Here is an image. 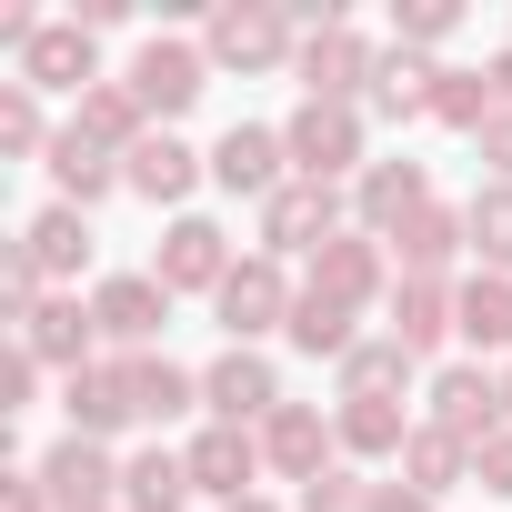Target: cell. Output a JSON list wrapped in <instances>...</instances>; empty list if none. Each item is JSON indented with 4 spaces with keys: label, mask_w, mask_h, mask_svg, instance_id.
Masks as SVG:
<instances>
[{
    "label": "cell",
    "mask_w": 512,
    "mask_h": 512,
    "mask_svg": "<svg viewBox=\"0 0 512 512\" xmlns=\"http://www.w3.org/2000/svg\"><path fill=\"white\" fill-rule=\"evenodd\" d=\"M31 472H41V492H51L61 512H81V502H121V452H111V442H81V432H61V442H51Z\"/></svg>",
    "instance_id": "obj_18"
},
{
    "label": "cell",
    "mask_w": 512,
    "mask_h": 512,
    "mask_svg": "<svg viewBox=\"0 0 512 512\" xmlns=\"http://www.w3.org/2000/svg\"><path fill=\"white\" fill-rule=\"evenodd\" d=\"M91 342H101V322H91V302H71V292H51L31 322H21V352L41 362V372H91Z\"/></svg>",
    "instance_id": "obj_20"
},
{
    "label": "cell",
    "mask_w": 512,
    "mask_h": 512,
    "mask_svg": "<svg viewBox=\"0 0 512 512\" xmlns=\"http://www.w3.org/2000/svg\"><path fill=\"white\" fill-rule=\"evenodd\" d=\"M71 131H81V141H101L111 161H131V151L151 141V111L131 101V81H101V91H81V101H71Z\"/></svg>",
    "instance_id": "obj_25"
},
{
    "label": "cell",
    "mask_w": 512,
    "mask_h": 512,
    "mask_svg": "<svg viewBox=\"0 0 512 512\" xmlns=\"http://www.w3.org/2000/svg\"><path fill=\"white\" fill-rule=\"evenodd\" d=\"M282 141H292V181H362L372 171V151H362V111L352 101H302L292 121H282Z\"/></svg>",
    "instance_id": "obj_4"
},
{
    "label": "cell",
    "mask_w": 512,
    "mask_h": 512,
    "mask_svg": "<svg viewBox=\"0 0 512 512\" xmlns=\"http://www.w3.org/2000/svg\"><path fill=\"white\" fill-rule=\"evenodd\" d=\"M41 171H51V191H61L71 211H101L111 191H131V181H121V161H111L101 141H81L71 121H61V141H51V161H41Z\"/></svg>",
    "instance_id": "obj_23"
},
{
    "label": "cell",
    "mask_w": 512,
    "mask_h": 512,
    "mask_svg": "<svg viewBox=\"0 0 512 512\" xmlns=\"http://www.w3.org/2000/svg\"><path fill=\"white\" fill-rule=\"evenodd\" d=\"M432 121L482 141V131L502 121V91H492V71H442V101H432Z\"/></svg>",
    "instance_id": "obj_34"
},
{
    "label": "cell",
    "mask_w": 512,
    "mask_h": 512,
    "mask_svg": "<svg viewBox=\"0 0 512 512\" xmlns=\"http://www.w3.org/2000/svg\"><path fill=\"white\" fill-rule=\"evenodd\" d=\"M0 512H61V502L41 492V472H0Z\"/></svg>",
    "instance_id": "obj_41"
},
{
    "label": "cell",
    "mask_w": 512,
    "mask_h": 512,
    "mask_svg": "<svg viewBox=\"0 0 512 512\" xmlns=\"http://www.w3.org/2000/svg\"><path fill=\"white\" fill-rule=\"evenodd\" d=\"M452 31H462V0H402V11H392V51H422L432 61Z\"/></svg>",
    "instance_id": "obj_37"
},
{
    "label": "cell",
    "mask_w": 512,
    "mask_h": 512,
    "mask_svg": "<svg viewBox=\"0 0 512 512\" xmlns=\"http://www.w3.org/2000/svg\"><path fill=\"white\" fill-rule=\"evenodd\" d=\"M241 272V251H231V231L211 221V211H181L171 231H161V251H151V282L181 302V292H221Z\"/></svg>",
    "instance_id": "obj_6"
},
{
    "label": "cell",
    "mask_w": 512,
    "mask_h": 512,
    "mask_svg": "<svg viewBox=\"0 0 512 512\" xmlns=\"http://www.w3.org/2000/svg\"><path fill=\"white\" fill-rule=\"evenodd\" d=\"M472 482H482L492 502H512V422H502V432H492V442L472 452Z\"/></svg>",
    "instance_id": "obj_39"
},
{
    "label": "cell",
    "mask_w": 512,
    "mask_h": 512,
    "mask_svg": "<svg viewBox=\"0 0 512 512\" xmlns=\"http://www.w3.org/2000/svg\"><path fill=\"white\" fill-rule=\"evenodd\" d=\"M412 372H422V362H412L392 332H362V342H352V362H342V402H402V392H412Z\"/></svg>",
    "instance_id": "obj_30"
},
{
    "label": "cell",
    "mask_w": 512,
    "mask_h": 512,
    "mask_svg": "<svg viewBox=\"0 0 512 512\" xmlns=\"http://www.w3.org/2000/svg\"><path fill=\"white\" fill-rule=\"evenodd\" d=\"M201 492H191V462L171 452V442H141L131 462H121V512H191Z\"/></svg>",
    "instance_id": "obj_27"
},
{
    "label": "cell",
    "mask_w": 512,
    "mask_h": 512,
    "mask_svg": "<svg viewBox=\"0 0 512 512\" xmlns=\"http://www.w3.org/2000/svg\"><path fill=\"white\" fill-rule=\"evenodd\" d=\"M201 412L211 422H241V432H262L272 412H282V372H272V352H221L211 372H201Z\"/></svg>",
    "instance_id": "obj_10"
},
{
    "label": "cell",
    "mask_w": 512,
    "mask_h": 512,
    "mask_svg": "<svg viewBox=\"0 0 512 512\" xmlns=\"http://www.w3.org/2000/svg\"><path fill=\"white\" fill-rule=\"evenodd\" d=\"M211 312H221V332H231L241 352H262V332H292V312H302V282L272 262V251H241V272L211 292Z\"/></svg>",
    "instance_id": "obj_2"
},
{
    "label": "cell",
    "mask_w": 512,
    "mask_h": 512,
    "mask_svg": "<svg viewBox=\"0 0 512 512\" xmlns=\"http://www.w3.org/2000/svg\"><path fill=\"white\" fill-rule=\"evenodd\" d=\"M352 342H362V332H352V312H342V302H322V292H302V312H292V352H312V362H332V372H342V362H352Z\"/></svg>",
    "instance_id": "obj_35"
},
{
    "label": "cell",
    "mask_w": 512,
    "mask_h": 512,
    "mask_svg": "<svg viewBox=\"0 0 512 512\" xmlns=\"http://www.w3.org/2000/svg\"><path fill=\"white\" fill-rule=\"evenodd\" d=\"M402 482H412V492H432V502H442V492H462V482H472V442H452L442 422H422V432H412V452H402Z\"/></svg>",
    "instance_id": "obj_31"
},
{
    "label": "cell",
    "mask_w": 512,
    "mask_h": 512,
    "mask_svg": "<svg viewBox=\"0 0 512 512\" xmlns=\"http://www.w3.org/2000/svg\"><path fill=\"white\" fill-rule=\"evenodd\" d=\"M262 462H272L282 482H322V472L342 462V432H332V412H322V402H282V412L262 422Z\"/></svg>",
    "instance_id": "obj_16"
},
{
    "label": "cell",
    "mask_w": 512,
    "mask_h": 512,
    "mask_svg": "<svg viewBox=\"0 0 512 512\" xmlns=\"http://www.w3.org/2000/svg\"><path fill=\"white\" fill-rule=\"evenodd\" d=\"M392 241H372V231H342V241H322L312 251V282L302 292H322V302H342V312H362V302H392Z\"/></svg>",
    "instance_id": "obj_9"
},
{
    "label": "cell",
    "mask_w": 512,
    "mask_h": 512,
    "mask_svg": "<svg viewBox=\"0 0 512 512\" xmlns=\"http://www.w3.org/2000/svg\"><path fill=\"white\" fill-rule=\"evenodd\" d=\"M432 101H442V61H422V51H382V71H372V121H432Z\"/></svg>",
    "instance_id": "obj_22"
},
{
    "label": "cell",
    "mask_w": 512,
    "mask_h": 512,
    "mask_svg": "<svg viewBox=\"0 0 512 512\" xmlns=\"http://www.w3.org/2000/svg\"><path fill=\"white\" fill-rule=\"evenodd\" d=\"M332 432H342V462H392L402 472V452H412V412L402 402H332Z\"/></svg>",
    "instance_id": "obj_24"
},
{
    "label": "cell",
    "mask_w": 512,
    "mask_h": 512,
    "mask_svg": "<svg viewBox=\"0 0 512 512\" xmlns=\"http://www.w3.org/2000/svg\"><path fill=\"white\" fill-rule=\"evenodd\" d=\"M231 512H282V502H272V492H251V502H231Z\"/></svg>",
    "instance_id": "obj_45"
},
{
    "label": "cell",
    "mask_w": 512,
    "mask_h": 512,
    "mask_svg": "<svg viewBox=\"0 0 512 512\" xmlns=\"http://www.w3.org/2000/svg\"><path fill=\"white\" fill-rule=\"evenodd\" d=\"M482 71H492V91H502V111H512V51H492Z\"/></svg>",
    "instance_id": "obj_44"
},
{
    "label": "cell",
    "mask_w": 512,
    "mask_h": 512,
    "mask_svg": "<svg viewBox=\"0 0 512 512\" xmlns=\"http://www.w3.org/2000/svg\"><path fill=\"white\" fill-rule=\"evenodd\" d=\"M31 392H41V362L11 342V362H0V422H11V412H31Z\"/></svg>",
    "instance_id": "obj_40"
},
{
    "label": "cell",
    "mask_w": 512,
    "mask_h": 512,
    "mask_svg": "<svg viewBox=\"0 0 512 512\" xmlns=\"http://www.w3.org/2000/svg\"><path fill=\"white\" fill-rule=\"evenodd\" d=\"M452 332H462L472 352H512V282H502V272L452 282Z\"/></svg>",
    "instance_id": "obj_29"
},
{
    "label": "cell",
    "mask_w": 512,
    "mask_h": 512,
    "mask_svg": "<svg viewBox=\"0 0 512 512\" xmlns=\"http://www.w3.org/2000/svg\"><path fill=\"white\" fill-rule=\"evenodd\" d=\"M502 422H512V362H502Z\"/></svg>",
    "instance_id": "obj_46"
},
{
    "label": "cell",
    "mask_w": 512,
    "mask_h": 512,
    "mask_svg": "<svg viewBox=\"0 0 512 512\" xmlns=\"http://www.w3.org/2000/svg\"><path fill=\"white\" fill-rule=\"evenodd\" d=\"M181 462H191V492L201 502H251V482H262L272 462H262V432H241V422H201L191 442H181Z\"/></svg>",
    "instance_id": "obj_8"
},
{
    "label": "cell",
    "mask_w": 512,
    "mask_h": 512,
    "mask_svg": "<svg viewBox=\"0 0 512 512\" xmlns=\"http://www.w3.org/2000/svg\"><path fill=\"white\" fill-rule=\"evenodd\" d=\"M211 181H221L231 201H272V191L292 181V141L262 131V121H231V131L211 141Z\"/></svg>",
    "instance_id": "obj_11"
},
{
    "label": "cell",
    "mask_w": 512,
    "mask_h": 512,
    "mask_svg": "<svg viewBox=\"0 0 512 512\" xmlns=\"http://www.w3.org/2000/svg\"><path fill=\"white\" fill-rule=\"evenodd\" d=\"M382 502V482H362L352 462H332L322 482H302V512H372Z\"/></svg>",
    "instance_id": "obj_38"
},
{
    "label": "cell",
    "mask_w": 512,
    "mask_h": 512,
    "mask_svg": "<svg viewBox=\"0 0 512 512\" xmlns=\"http://www.w3.org/2000/svg\"><path fill=\"white\" fill-rule=\"evenodd\" d=\"M382 312H392V322H382V332H392V342H402V352H412V362H422V352H442V342H452V282H412V272H402V282H392V302H382Z\"/></svg>",
    "instance_id": "obj_26"
},
{
    "label": "cell",
    "mask_w": 512,
    "mask_h": 512,
    "mask_svg": "<svg viewBox=\"0 0 512 512\" xmlns=\"http://www.w3.org/2000/svg\"><path fill=\"white\" fill-rule=\"evenodd\" d=\"M422 402H432V422H442L452 442H472V452L502 432V372H482V362H442Z\"/></svg>",
    "instance_id": "obj_15"
},
{
    "label": "cell",
    "mask_w": 512,
    "mask_h": 512,
    "mask_svg": "<svg viewBox=\"0 0 512 512\" xmlns=\"http://www.w3.org/2000/svg\"><path fill=\"white\" fill-rule=\"evenodd\" d=\"M462 231H472V262L512 282V181H482V191L462 201Z\"/></svg>",
    "instance_id": "obj_32"
},
{
    "label": "cell",
    "mask_w": 512,
    "mask_h": 512,
    "mask_svg": "<svg viewBox=\"0 0 512 512\" xmlns=\"http://www.w3.org/2000/svg\"><path fill=\"white\" fill-rule=\"evenodd\" d=\"M352 221H342V191L332 181H282L272 201H262V251L272 262H312L322 241H342Z\"/></svg>",
    "instance_id": "obj_7"
},
{
    "label": "cell",
    "mask_w": 512,
    "mask_h": 512,
    "mask_svg": "<svg viewBox=\"0 0 512 512\" xmlns=\"http://www.w3.org/2000/svg\"><path fill=\"white\" fill-rule=\"evenodd\" d=\"M81 512H121V502H81Z\"/></svg>",
    "instance_id": "obj_47"
},
{
    "label": "cell",
    "mask_w": 512,
    "mask_h": 512,
    "mask_svg": "<svg viewBox=\"0 0 512 512\" xmlns=\"http://www.w3.org/2000/svg\"><path fill=\"white\" fill-rule=\"evenodd\" d=\"M11 71H21L31 91H71V101H81V91H101V31H81V21H41V41H31Z\"/></svg>",
    "instance_id": "obj_17"
},
{
    "label": "cell",
    "mask_w": 512,
    "mask_h": 512,
    "mask_svg": "<svg viewBox=\"0 0 512 512\" xmlns=\"http://www.w3.org/2000/svg\"><path fill=\"white\" fill-rule=\"evenodd\" d=\"M472 251V231H462V211L452 201H432V211H412L402 231H392V272H412V282H442L452 262Z\"/></svg>",
    "instance_id": "obj_21"
},
{
    "label": "cell",
    "mask_w": 512,
    "mask_h": 512,
    "mask_svg": "<svg viewBox=\"0 0 512 512\" xmlns=\"http://www.w3.org/2000/svg\"><path fill=\"white\" fill-rule=\"evenodd\" d=\"M412 211H432V171L412 161V151H392V161H372L362 181H352V231H372V241H392Z\"/></svg>",
    "instance_id": "obj_12"
},
{
    "label": "cell",
    "mask_w": 512,
    "mask_h": 512,
    "mask_svg": "<svg viewBox=\"0 0 512 512\" xmlns=\"http://www.w3.org/2000/svg\"><path fill=\"white\" fill-rule=\"evenodd\" d=\"M121 181H131L141 201H161V211L181 221V201H191V191L211 181V151H191L181 131H151V141H141L131 161H121Z\"/></svg>",
    "instance_id": "obj_19"
},
{
    "label": "cell",
    "mask_w": 512,
    "mask_h": 512,
    "mask_svg": "<svg viewBox=\"0 0 512 512\" xmlns=\"http://www.w3.org/2000/svg\"><path fill=\"white\" fill-rule=\"evenodd\" d=\"M121 81H131V101L151 111V131H171V121L211 91V51H201V41H181V31H151V41L131 51V71H121Z\"/></svg>",
    "instance_id": "obj_3"
},
{
    "label": "cell",
    "mask_w": 512,
    "mask_h": 512,
    "mask_svg": "<svg viewBox=\"0 0 512 512\" xmlns=\"http://www.w3.org/2000/svg\"><path fill=\"white\" fill-rule=\"evenodd\" d=\"M51 141H61V131L41 121V91H31V81H11V91H0V151H11V161H31V151H41V161H51Z\"/></svg>",
    "instance_id": "obj_36"
},
{
    "label": "cell",
    "mask_w": 512,
    "mask_h": 512,
    "mask_svg": "<svg viewBox=\"0 0 512 512\" xmlns=\"http://www.w3.org/2000/svg\"><path fill=\"white\" fill-rule=\"evenodd\" d=\"M372 512H442V502H432V492H412V482H382V502H372Z\"/></svg>",
    "instance_id": "obj_43"
},
{
    "label": "cell",
    "mask_w": 512,
    "mask_h": 512,
    "mask_svg": "<svg viewBox=\"0 0 512 512\" xmlns=\"http://www.w3.org/2000/svg\"><path fill=\"white\" fill-rule=\"evenodd\" d=\"M201 51H211V71H282V61H302V11H282V0H221L201 21Z\"/></svg>",
    "instance_id": "obj_1"
},
{
    "label": "cell",
    "mask_w": 512,
    "mask_h": 512,
    "mask_svg": "<svg viewBox=\"0 0 512 512\" xmlns=\"http://www.w3.org/2000/svg\"><path fill=\"white\" fill-rule=\"evenodd\" d=\"M61 412H71V432H81V442H111V432H131V422H141V392H131V352H111V362L71 372V382H61Z\"/></svg>",
    "instance_id": "obj_14"
},
{
    "label": "cell",
    "mask_w": 512,
    "mask_h": 512,
    "mask_svg": "<svg viewBox=\"0 0 512 512\" xmlns=\"http://www.w3.org/2000/svg\"><path fill=\"white\" fill-rule=\"evenodd\" d=\"M472 151H482V161H492V181H512V111H502V121H492V131H482V141H472Z\"/></svg>",
    "instance_id": "obj_42"
},
{
    "label": "cell",
    "mask_w": 512,
    "mask_h": 512,
    "mask_svg": "<svg viewBox=\"0 0 512 512\" xmlns=\"http://www.w3.org/2000/svg\"><path fill=\"white\" fill-rule=\"evenodd\" d=\"M21 262L41 272V282H71L81 262H91V211H71V201H51L31 231H21Z\"/></svg>",
    "instance_id": "obj_28"
},
{
    "label": "cell",
    "mask_w": 512,
    "mask_h": 512,
    "mask_svg": "<svg viewBox=\"0 0 512 512\" xmlns=\"http://www.w3.org/2000/svg\"><path fill=\"white\" fill-rule=\"evenodd\" d=\"M131 392H141V422H181L201 402V372H181L161 352H131Z\"/></svg>",
    "instance_id": "obj_33"
},
{
    "label": "cell",
    "mask_w": 512,
    "mask_h": 512,
    "mask_svg": "<svg viewBox=\"0 0 512 512\" xmlns=\"http://www.w3.org/2000/svg\"><path fill=\"white\" fill-rule=\"evenodd\" d=\"M91 322H101L111 352H151V342L171 332V292H161L151 272H111V282L91 292Z\"/></svg>",
    "instance_id": "obj_13"
},
{
    "label": "cell",
    "mask_w": 512,
    "mask_h": 512,
    "mask_svg": "<svg viewBox=\"0 0 512 512\" xmlns=\"http://www.w3.org/2000/svg\"><path fill=\"white\" fill-rule=\"evenodd\" d=\"M292 71H302V101H352V111H362V101H372V71H382V51H372L352 21H312Z\"/></svg>",
    "instance_id": "obj_5"
}]
</instances>
